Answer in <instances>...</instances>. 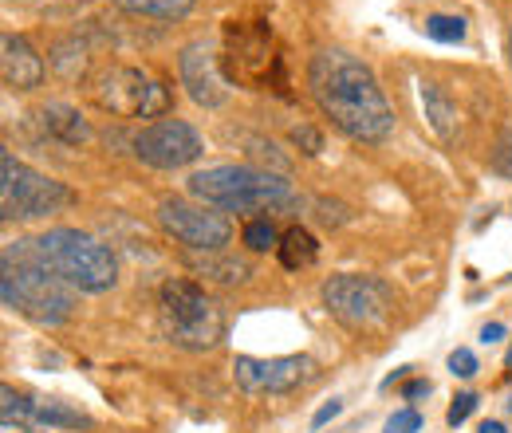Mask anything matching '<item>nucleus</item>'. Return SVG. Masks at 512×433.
Here are the masks:
<instances>
[{"instance_id": "f257e3e1", "label": "nucleus", "mask_w": 512, "mask_h": 433, "mask_svg": "<svg viewBox=\"0 0 512 433\" xmlns=\"http://www.w3.org/2000/svg\"><path fill=\"white\" fill-rule=\"evenodd\" d=\"M308 87L320 111L355 142H383L394 130V111L386 103L375 71L343 48H323L308 63Z\"/></svg>"}, {"instance_id": "f03ea898", "label": "nucleus", "mask_w": 512, "mask_h": 433, "mask_svg": "<svg viewBox=\"0 0 512 433\" xmlns=\"http://www.w3.org/2000/svg\"><path fill=\"white\" fill-rule=\"evenodd\" d=\"M0 300L40 327H60L75 311V288L32 252V241H12L0 260Z\"/></svg>"}, {"instance_id": "7ed1b4c3", "label": "nucleus", "mask_w": 512, "mask_h": 433, "mask_svg": "<svg viewBox=\"0 0 512 433\" xmlns=\"http://www.w3.org/2000/svg\"><path fill=\"white\" fill-rule=\"evenodd\" d=\"M190 193L201 205L225 213H284L296 205V189L256 166H209L190 174Z\"/></svg>"}, {"instance_id": "20e7f679", "label": "nucleus", "mask_w": 512, "mask_h": 433, "mask_svg": "<svg viewBox=\"0 0 512 433\" xmlns=\"http://www.w3.org/2000/svg\"><path fill=\"white\" fill-rule=\"evenodd\" d=\"M32 252L44 268H52L75 292L99 296V292H111L119 284L115 252L79 229H48V233L32 237Z\"/></svg>"}, {"instance_id": "39448f33", "label": "nucleus", "mask_w": 512, "mask_h": 433, "mask_svg": "<svg viewBox=\"0 0 512 433\" xmlns=\"http://www.w3.org/2000/svg\"><path fill=\"white\" fill-rule=\"evenodd\" d=\"M158 311H162L166 339L174 347H182V351H209L225 335V315H221V308L205 296L201 284L182 280V276H174V280L162 284Z\"/></svg>"}, {"instance_id": "423d86ee", "label": "nucleus", "mask_w": 512, "mask_h": 433, "mask_svg": "<svg viewBox=\"0 0 512 433\" xmlns=\"http://www.w3.org/2000/svg\"><path fill=\"white\" fill-rule=\"evenodd\" d=\"M71 201L75 193L64 182L24 166L12 150L0 154V217L4 221H36V217L67 209Z\"/></svg>"}, {"instance_id": "0eeeda50", "label": "nucleus", "mask_w": 512, "mask_h": 433, "mask_svg": "<svg viewBox=\"0 0 512 433\" xmlns=\"http://www.w3.org/2000/svg\"><path fill=\"white\" fill-rule=\"evenodd\" d=\"M95 103L119 119H158L170 111V87L162 79H154L142 67H111L99 87H95Z\"/></svg>"}, {"instance_id": "6e6552de", "label": "nucleus", "mask_w": 512, "mask_h": 433, "mask_svg": "<svg viewBox=\"0 0 512 433\" xmlns=\"http://www.w3.org/2000/svg\"><path fill=\"white\" fill-rule=\"evenodd\" d=\"M323 308L331 311L343 327H355V331H367V327H379L390 308H394V296L383 280L375 276H359V272H339L323 284Z\"/></svg>"}, {"instance_id": "1a4fd4ad", "label": "nucleus", "mask_w": 512, "mask_h": 433, "mask_svg": "<svg viewBox=\"0 0 512 433\" xmlns=\"http://www.w3.org/2000/svg\"><path fill=\"white\" fill-rule=\"evenodd\" d=\"M158 225L190 252H221L233 241V221L213 213V205H193L182 197H166L158 205Z\"/></svg>"}, {"instance_id": "9d476101", "label": "nucleus", "mask_w": 512, "mask_h": 433, "mask_svg": "<svg viewBox=\"0 0 512 433\" xmlns=\"http://www.w3.org/2000/svg\"><path fill=\"white\" fill-rule=\"evenodd\" d=\"M130 146H134V158L154 170H182L205 154L201 134L182 119H158V123L142 126L130 138Z\"/></svg>"}, {"instance_id": "9b49d317", "label": "nucleus", "mask_w": 512, "mask_h": 433, "mask_svg": "<svg viewBox=\"0 0 512 433\" xmlns=\"http://www.w3.org/2000/svg\"><path fill=\"white\" fill-rule=\"evenodd\" d=\"M316 374V363L304 355H280V359H249L241 355L233 363V378L245 394H292Z\"/></svg>"}, {"instance_id": "f8f14e48", "label": "nucleus", "mask_w": 512, "mask_h": 433, "mask_svg": "<svg viewBox=\"0 0 512 433\" xmlns=\"http://www.w3.org/2000/svg\"><path fill=\"white\" fill-rule=\"evenodd\" d=\"M178 75H182V87H186V95H190L197 107H205V111L225 107L229 87H225V79L217 71V56H213V48L205 40L186 44L178 52Z\"/></svg>"}, {"instance_id": "ddd939ff", "label": "nucleus", "mask_w": 512, "mask_h": 433, "mask_svg": "<svg viewBox=\"0 0 512 433\" xmlns=\"http://www.w3.org/2000/svg\"><path fill=\"white\" fill-rule=\"evenodd\" d=\"M0 71H4V83L12 91H36L44 83V60L36 56V48L24 40V36H4L0 44Z\"/></svg>"}, {"instance_id": "4468645a", "label": "nucleus", "mask_w": 512, "mask_h": 433, "mask_svg": "<svg viewBox=\"0 0 512 433\" xmlns=\"http://www.w3.org/2000/svg\"><path fill=\"white\" fill-rule=\"evenodd\" d=\"M32 123H36V130H40L44 138H52V142H60V146H83V142L91 138L87 119H83L75 107H67V103H44V107L32 115Z\"/></svg>"}, {"instance_id": "2eb2a0df", "label": "nucleus", "mask_w": 512, "mask_h": 433, "mask_svg": "<svg viewBox=\"0 0 512 433\" xmlns=\"http://www.w3.org/2000/svg\"><path fill=\"white\" fill-rule=\"evenodd\" d=\"M418 99H422V111H426V119L434 126V134L442 142H453L457 138V103L446 95V87L442 83H422Z\"/></svg>"}, {"instance_id": "dca6fc26", "label": "nucleus", "mask_w": 512, "mask_h": 433, "mask_svg": "<svg viewBox=\"0 0 512 433\" xmlns=\"http://www.w3.org/2000/svg\"><path fill=\"white\" fill-rule=\"evenodd\" d=\"M28 426H48V430H87L91 418L71 410L56 398H32V414H28Z\"/></svg>"}, {"instance_id": "f3484780", "label": "nucleus", "mask_w": 512, "mask_h": 433, "mask_svg": "<svg viewBox=\"0 0 512 433\" xmlns=\"http://www.w3.org/2000/svg\"><path fill=\"white\" fill-rule=\"evenodd\" d=\"M280 264L288 268V272H300V268H308V264H316V256H320V245H316V237L308 233V229H300V225H292L284 237H280Z\"/></svg>"}, {"instance_id": "a211bd4d", "label": "nucleus", "mask_w": 512, "mask_h": 433, "mask_svg": "<svg viewBox=\"0 0 512 433\" xmlns=\"http://www.w3.org/2000/svg\"><path fill=\"white\" fill-rule=\"evenodd\" d=\"M190 264L201 276L217 280V284H245V280L253 276L245 260H237V256H217V252H201V256H193Z\"/></svg>"}, {"instance_id": "6ab92c4d", "label": "nucleus", "mask_w": 512, "mask_h": 433, "mask_svg": "<svg viewBox=\"0 0 512 433\" xmlns=\"http://www.w3.org/2000/svg\"><path fill=\"white\" fill-rule=\"evenodd\" d=\"M52 71H56L60 79H67V83L83 79V75H87V48H83L75 36L60 40V44L52 48Z\"/></svg>"}, {"instance_id": "aec40b11", "label": "nucleus", "mask_w": 512, "mask_h": 433, "mask_svg": "<svg viewBox=\"0 0 512 433\" xmlns=\"http://www.w3.org/2000/svg\"><path fill=\"white\" fill-rule=\"evenodd\" d=\"M130 16H150V20H182L193 12V0H115Z\"/></svg>"}, {"instance_id": "412c9836", "label": "nucleus", "mask_w": 512, "mask_h": 433, "mask_svg": "<svg viewBox=\"0 0 512 433\" xmlns=\"http://www.w3.org/2000/svg\"><path fill=\"white\" fill-rule=\"evenodd\" d=\"M465 20L461 16H446V12H434V16H426V36L430 40H438V44H461L465 40Z\"/></svg>"}, {"instance_id": "4be33fe9", "label": "nucleus", "mask_w": 512, "mask_h": 433, "mask_svg": "<svg viewBox=\"0 0 512 433\" xmlns=\"http://www.w3.org/2000/svg\"><path fill=\"white\" fill-rule=\"evenodd\" d=\"M241 241L253 248V252H268V248L280 245V233H276V225H272L268 217H256V221H249V225H245Z\"/></svg>"}, {"instance_id": "5701e85b", "label": "nucleus", "mask_w": 512, "mask_h": 433, "mask_svg": "<svg viewBox=\"0 0 512 433\" xmlns=\"http://www.w3.org/2000/svg\"><path fill=\"white\" fill-rule=\"evenodd\" d=\"M418 430H422V414H418L414 406L394 410V414L386 418V433H418Z\"/></svg>"}, {"instance_id": "b1692460", "label": "nucleus", "mask_w": 512, "mask_h": 433, "mask_svg": "<svg viewBox=\"0 0 512 433\" xmlns=\"http://www.w3.org/2000/svg\"><path fill=\"white\" fill-rule=\"evenodd\" d=\"M493 170L512 182V130H505V134L497 138V146H493Z\"/></svg>"}, {"instance_id": "393cba45", "label": "nucleus", "mask_w": 512, "mask_h": 433, "mask_svg": "<svg viewBox=\"0 0 512 433\" xmlns=\"http://www.w3.org/2000/svg\"><path fill=\"white\" fill-rule=\"evenodd\" d=\"M292 142L304 146L308 158H316V154L323 150V134L316 130V126H292Z\"/></svg>"}, {"instance_id": "a878e982", "label": "nucleus", "mask_w": 512, "mask_h": 433, "mask_svg": "<svg viewBox=\"0 0 512 433\" xmlns=\"http://www.w3.org/2000/svg\"><path fill=\"white\" fill-rule=\"evenodd\" d=\"M473 410H477V394H469V390H465V394H457V398H453V406H449L446 422L453 426V430H457V426H461V422H465V418H469Z\"/></svg>"}, {"instance_id": "bb28decb", "label": "nucleus", "mask_w": 512, "mask_h": 433, "mask_svg": "<svg viewBox=\"0 0 512 433\" xmlns=\"http://www.w3.org/2000/svg\"><path fill=\"white\" fill-rule=\"evenodd\" d=\"M449 371L457 374V378H473L481 367H477V355H473L469 347H457V351L449 355Z\"/></svg>"}, {"instance_id": "cd10ccee", "label": "nucleus", "mask_w": 512, "mask_h": 433, "mask_svg": "<svg viewBox=\"0 0 512 433\" xmlns=\"http://www.w3.org/2000/svg\"><path fill=\"white\" fill-rule=\"evenodd\" d=\"M339 414H343V402H335V398H331L327 406H320V410H316V418H312V426L320 430V426H327V422H331V418H339Z\"/></svg>"}, {"instance_id": "c85d7f7f", "label": "nucleus", "mask_w": 512, "mask_h": 433, "mask_svg": "<svg viewBox=\"0 0 512 433\" xmlns=\"http://www.w3.org/2000/svg\"><path fill=\"white\" fill-rule=\"evenodd\" d=\"M426 394H430V382H426V378H414V382H406V390H402L406 402H418V398H426Z\"/></svg>"}, {"instance_id": "c756f323", "label": "nucleus", "mask_w": 512, "mask_h": 433, "mask_svg": "<svg viewBox=\"0 0 512 433\" xmlns=\"http://www.w3.org/2000/svg\"><path fill=\"white\" fill-rule=\"evenodd\" d=\"M505 339V323H485L481 327V343H501Z\"/></svg>"}, {"instance_id": "7c9ffc66", "label": "nucleus", "mask_w": 512, "mask_h": 433, "mask_svg": "<svg viewBox=\"0 0 512 433\" xmlns=\"http://www.w3.org/2000/svg\"><path fill=\"white\" fill-rule=\"evenodd\" d=\"M4 433H56L48 426H28V422H4Z\"/></svg>"}, {"instance_id": "2f4dec72", "label": "nucleus", "mask_w": 512, "mask_h": 433, "mask_svg": "<svg viewBox=\"0 0 512 433\" xmlns=\"http://www.w3.org/2000/svg\"><path fill=\"white\" fill-rule=\"evenodd\" d=\"M477 433H509V430H505L501 422H481V430H477Z\"/></svg>"}, {"instance_id": "473e14b6", "label": "nucleus", "mask_w": 512, "mask_h": 433, "mask_svg": "<svg viewBox=\"0 0 512 433\" xmlns=\"http://www.w3.org/2000/svg\"><path fill=\"white\" fill-rule=\"evenodd\" d=\"M505 363H509V371H512V347H509V359H505Z\"/></svg>"}, {"instance_id": "72a5a7b5", "label": "nucleus", "mask_w": 512, "mask_h": 433, "mask_svg": "<svg viewBox=\"0 0 512 433\" xmlns=\"http://www.w3.org/2000/svg\"><path fill=\"white\" fill-rule=\"evenodd\" d=\"M509 56H512V32H509Z\"/></svg>"}, {"instance_id": "f704fd0d", "label": "nucleus", "mask_w": 512, "mask_h": 433, "mask_svg": "<svg viewBox=\"0 0 512 433\" xmlns=\"http://www.w3.org/2000/svg\"><path fill=\"white\" fill-rule=\"evenodd\" d=\"M509 414H512V394H509Z\"/></svg>"}]
</instances>
